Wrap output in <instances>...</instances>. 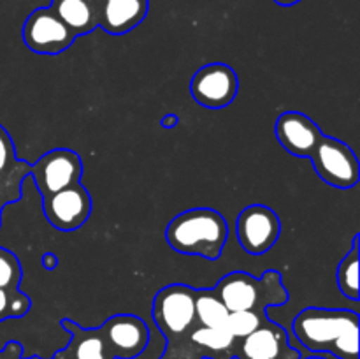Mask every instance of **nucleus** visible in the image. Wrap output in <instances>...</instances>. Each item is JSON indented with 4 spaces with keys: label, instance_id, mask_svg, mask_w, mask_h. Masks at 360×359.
<instances>
[{
    "label": "nucleus",
    "instance_id": "nucleus-1",
    "mask_svg": "<svg viewBox=\"0 0 360 359\" xmlns=\"http://www.w3.org/2000/svg\"><path fill=\"white\" fill-rule=\"evenodd\" d=\"M295 338L315 354L359 359V313L341 308H304L292 324Z\"/></svg>",
    "mask_w": 360,
    "mask_h": 359
},
{
    "label": "nucleus",
    "instance_id": "nucleus-2",
    "mask_svg": "<svg viewBox=\"0 0 360 359\" xmlns=\"http://www.w3.org/2000/svg\"><path fill=\"white\" fill-rule=\"evenodd\" d=\"M229 238L224 215L213 208H192L176 215L165 229V239L174 252L214 260Z\"/></svg>",
    "mask_w": 360,
    "mask_h": 359
},
{
    "label": "nucleus",
    "instance_id": "nucleus-3",
    "mask_svg": "<svg viewBox=\"0 0 360 359\" xmlns=\"http://www.w3.org/2000/svg\"><path fill=\"white\" fill-rule=\"evenodd\" d=\"M213 291L229 312L267 310L269 306L285 305L288 299L280 271L276 270H267L262 278H255L246 271H232L214 285Z\"/></svg>",
    "mask_w": 360,
    "mask_h": 359
},
{
    "label": "nucleus",
    "instance_id": "nucleus-4",
    "mask_svg": "<svg viewBox=\"0 0 360 359\" xmlns=\"http://www.w3.org/2000/svg\"><path fill=\"white\" fill-rule=\"evenodd\" d=\"M153 320L171 344H178L197 322L195 289L183 284L160 289L153 299Z\"/></svg>",
    "mask_w": 360,
    "mask_h": 359
},
{
    "label": "nucleus",
    "instance_id": "nucleus-5",
    "mask_svg": "<svg viewBox=\"0 0 360 359\" xmlns=\"http://www.w3.org/2000/svg\"><path fill=\"white\" fill-rule=\"evenodd\" d=\"M316 175L336 189H352L360 180L357 155L348 144L323 134L311 157Z\"/></svg>",
    "mask_w": 360,
    "mask_h": 359
},
{
    "label": "nucleus",
    "instance_id": "nucleus-6",
    "mask_svg": "<svg viewBox=\"0 0 360 359\" xmlns=\"http://www.w3.org/2000/svg\"><path fill=\"white\" fill-rule=\"evenodd\" d=\"M23 42L37 55H60L72 46L76 35L51 7L32 11L21 28Z\"/></svg>",
    "mask_w": 360,
    "mask_h": 359
},
{
    "label": "nucleus",
    "instance_id": "nucleus-7",
    "mask_svg": "<svg viewBox=\"0 0 360 359\" xmlns=\"http://www.w3.org/2000/svg\"><path fill=\"white\" fill-rule=\"evenodd\" d=\"M236 232L243 250L250 256H264L276 245L281 220L266 204H250L236 220Z\"/></svg>",
    "mask_w": 360,
    "mask_h": 359
},
{
    "label": "nucleus",
    "instance_id": "nucleus-8",
    "mask_svg": "<svg viewBox=\"0 0 360 359\" xmlns=\"http://www.w3.org/2000/svg\"><path fill=\"white\" fill-rule=\"evenodd\" d=\"M239 77L231 65L221 62L202 65L190 81L193 101L207 109L227 108L238 97Z\"/></svg>",
    "mask_w": 360,
    "mask_h": 359
},
{
    "label": "nucleus",
    "instance_id": "nucleus-9",
    "mask_svg": "<svg viewBox=\"0 0 360 359\" xmlns=\"http://www.w3.org/2000/svg\"><path fill=\"white\" fill-rule=\"evenodd\" d=\"M42 199L51 194L79 183L83 175V160L69 148H55L42 155L30 169Z\"/></svg>",
    "mask_w": 360,
    "mask_h": 359
},
{
    "label": "nucleus",
    "instance_id": "nucleus-10",
    "mask_svg": "<svg viewBox=\"0 0 360 359\" xmlns=\"http://www.w3.org/2000/svg\"><path fill=\"white\" fill-rule=\"evenodd\" d=\"M98 329L115 359L139 358L150 344V329L144 320L129 313L111 317Z\"/></svg>",
    "mask_w": 360,
    "mask_h": 359
},
{
    "label": "nucleus",
    "instance_id": "nucleus-11",
    "mask_svg": "<svg viewBox=\"0 0 360 359\" xmlns=\"http://www.w3.org/2000/svg\"><path fill=\"white\" fill-rule=\"evenodd\" d=\"M46 220L58 231H76L91 213V197L81 183L44 197Z\"/></svg>",
    "mask_w": 360,
    "mask_h": 359
},
{
    "label": "nucleus",
    "instance_id": "nucleus-12",
    "mask_svg": "<svg viewBox=\"0 0 360 359\" xmlns=\"http://www.w3.org/2000/svg\"><path fill=\"white\" fill-rule=\"evenodd\" d=\"M234 355L238 359H301V352L288 344L287 331L269 319L239 340Z\"/></svg>",
    "mask_w": 360,
    "mask_h": 359
},
{
    "label": "nucleus",
    "instance_id": "nucleus-13",
    "mask_svg": "<svg viewBox=\"0 0 360 359\" xmlns=\"http://www.w3.org/2000/svg\"><path fill=\"white\" fill-rule=\"evenodd\" d=\"M274 134L281 146L295 157L309 158L319 146L323 132L309 116L299 111H285L274 123Z\"/></svg>",
    "mask_w": 360,
    "mask_h": 359
},
{
    "label": "nucleus",
    "instance_id": "nucleus-14",
    "mask_svg": "<svg viewBox=\"0 0 360 359\" xmlns=\"http://www.w3.org/2000/svg\"><path fill=\"white\" fill-rule=\"evenodd\" d=\"M146 14L148 0H97V27L111 35L129 34Z\"/></svg>",
    "mask_w": 360,
    "mask_h": 359
},
{
    "label": "nucleus",
    "instance_id": "nucleus-15",
    "mask_svg": "<svg viewBox=\"0 0 360 359\" xmlns=\"http://www.w3.org/2000/svg\"><path fill=\"white\" fill-rule=\"evenodd\" d=\"M49 7L76 37L97 28V0H51Z\"/></svg>",
    "mask_w": 360,
    "mask_h": 359
},
{
    "label": "nucleus",
    "instance_id": "nucleus-16",
    "mask_svg": "<svg viewBox=\"0 0 360 359\" xmlns=\"http://www.w3.org/2000/svg\"><path fill=\"white\" fill-rule=\"evenodd\" d=\"M32 165L16 157V148L9 132L0 125V189L21 194V182L30 175Z\"/></svg>",
    "mask_w": 360,
    "mask_h": 359
},
{
    "label": "nucleus",
    "instance_id": "nucleus-17",
    "mask_svg": "<svg viewBox=\"0 0 360 359\" xmlns=\"http://www.w3.org/2000/svg\"><path fill=\"white\" fill-rule=\"evenodd\" d=\"M62 326L72 334L69 352L74 359H115L98 327L97 329H84V327L74 324L72 320H63Z\"/></svg>",
    "mask_w": 360,
    "mask_h": 359
},
{
    "label": "nucleus",
    "instance_id": "nucleus-18",
    "mask_svg": "<svg viewBox=\"0 0 360 359\" xmlns=\"http://www.w3.org/2000/svg\"><path fill=\"white\" fill-rule=\"evenodd\" d=\"M229 313L227 306L213 289H195V319L200 326L225 327Z\"/></svg>",
    "mask_w": 360,
    "mask_h": 359
},
{
    "label": "nucleus",
    "instance_id": "nucleus-19",
    "mask_svg": "<svg viewBox=\"0 0 360 359\" xmlns=\"http://www.w3.org/2000/svg\"><path fill=\"white\" fill-rule=\"evenodd\" d=\"M359 234H355L352 248L341 259L338 267V287L348 299H359Z\"/></svg>",
    "mask_w": 360,
    "mask_h": 359
},
{
    "label": "nucleus",
    "instance_id": "nucleus-20",
    "mask_svg": "<svg viewBox=\"0 0 360 359\" xmlns=\"http://www.w3.org/2000/svg\"><path fill=\"white\" fill-rule=\"evenodd\" d=\"M190 341L200 348H206L210 352H227L234 348L236 340L227 327H206L200 326L192 331Z\"/></svg>",
    "mask_w": 360,
    "mask_h": 359
},
{
    "label": "nucleus",
    "instance_id": "nucleus-21",
    "mask_svg": "<svg viewBox=\"0 0 360 359\" xmlns=\"http://www.w3.org/2000/svg\"><path fill=\"white\" fill-rule=\"evenodd\" d=\"M266 320V310H241V312L229 313L225 327H227L229 333L234 336V340H241V338L253 333L257 327L262 326Z\"/></svg>",
    "mask_w": 360,
    "mask_h": 359
},
{
    "label": "nucleus",
    "instance_id": "nucleus-22",
    "mask_svg": "<svg viewBox=\"0 0 360 359\" xmlns=\"http://www.w3.org/2000/svg\"><path fill=\"white\" fill-rule=\"evenodd\" d=\"M30 310V298L25 292L0 289V322L7 319H20Z\"/></svg>",
    "mask_w": 360,
    "mask_h": 359
},
{
    "label": "nucleus",
    "instance_id": "nucleus-23",
    "mask_svg": "<svg viewBox=\"0 0 360 359\" xmlns=\"http://www.w3.org/2000/svg\"><path fill=\"white\" fill-rule=\"evenodd\" d=\"M21 266L18 257L6 248H0V289L18 291L21 282Z\"/></svg>",
    "mask_w": 360,
    "mask_h": 359
},
{
    "label": "nucleus",
    "instance_id": "nucleus-24",
    "mask_svg": "<svg viewBox=\"0 0 360 359\" xmlns=\"http://www.w3.org/2000/svg\"><path fill=\"white\" fill-rule=\"evenodd\" d=\"M21 352H23L21 344H18V341H9V344L0 351V359H21Z\"/></svg>",
    "mask_w": 360,
    "mask_h": 359
},
{
    "label": "nucleus",
    "instance_id": "nucleus-25",
    "mask_svg": "<svg viewBox=\"0 0 360 359\" xmlns=\"http://www.w3.org/2000/svg\"><path fill=\"white\" fill-rule=\"evenodd\" d=\"M21 194L20 192H14V190L9 189H0V215H2V210L6 204L14 203V201L20 199Z\"/></svg>",
    "mask_w": 360,
    "mask_h": 359
},
{
    "label": "nucleus",
    "instance_id": "nucleus-26",
    "mask_svg": "<svg viewBox=\"0 0 360 359\" xmlns=\"http://www.w3.org/2000/svg\"><path fill=\"white\" fill-rule=\"evenodd\" d=\"M174 123H178V116H174V115H167L165 118H162V127H167V129H171V127H174Z\"/></svg>",
    "mask_w": 360,
    "mask_h": 359
},
{
    "label": "nucleus",
    "instance_id": "nucleus-27",
    "mask_svg": "<svg viewBox=\"0 0 360 359\" xmlns=\"http://www.w3.org/2000/svg\"><path fill=\"white\" fill-rule=\"evenodd\" d=\"M44 266L48 267V270H53V267L56 266L55 256H51V253H46V256H44Z\"/></svg>",
    "mask_w": 360,
    "mask_h": 359
},
{
    "label": "nucleus",
    "instance_id": "nucleus-28",
    "mask_svg": "<svg viewBox=\"0 0 360 359\" xmlns=\"http://www.w3.org/2000/svg\"><path fill=\"white\" fill-rule=\"evenodd\" d=\"M273 2H276L278 6L290 7V6H295V4H299V2H301V0H273Z\"/></svg>",
    "mask_w": 360,
    "mask_h": 359
},
{
    "label": "nucleus",
    "instance_id": "nucleus-29",
    "mask_svg": "<svg viewBox=\"0 0 360 359\" xmlns=\"http://www.w3.org/2000/svg\"><path fill=\"white\" fill-rule=\"evenodd\" d=\"M160 359H192V358H186V355H176L174 352H172V351H169L167 354H165V355H162Z\"/></svg>",
    "mask_w": 360,
    "mask_h": 359
},
{
    "label": "nucleus",
    "instance_id": "nucleus-30",
    "mask_svg": "<svg viewBox=\"0 0 360 359\" xmlns=\"http://www.w3.org/2000/svg\"><path fill=\"white\" fill-rule=\"evenodd\" d=\"M306 359H326V358H320V355H311V358H306Z\"/></svg>",
    "mask_w": 360,
    "mask_h": 359
},
{
    "label": "nucleus",
    "instance_id": "nucleus-31",
    "mask_svg": "<svg viewBox=\"0 0 360 359\" xmlns=\"http://www.w3.org/2000/svg\"><path fill=\"white\" fill-rule=\"evenodd\" d=\"M231 359H238V358H236V355H232V358Z\"/></svg>",
    "mask_w": 360,
    "mask_h": 359
}]
</instances>
